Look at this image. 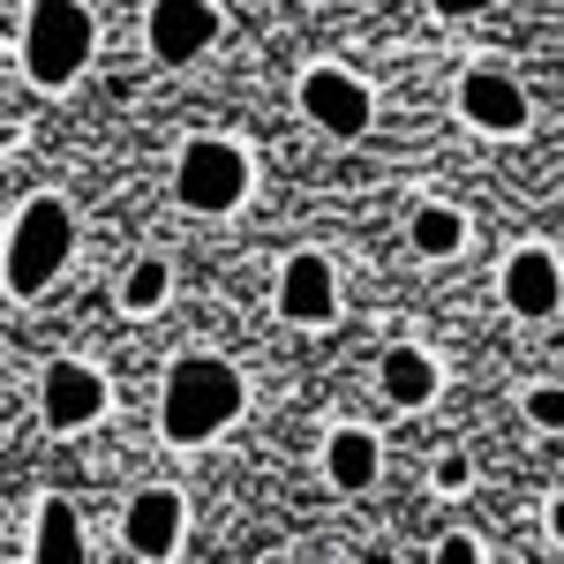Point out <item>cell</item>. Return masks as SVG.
<instances>
[{"label": "cell", "mask_w": 564, "mask_h": 564, "mask_svg": "<svg viewBox=\"0 0 564 564\" xmlns=\"http://www.w3.org/2000/svg\"><path fill=\"white\" fill-rule=\"evenodd\" d=\"M90 45H98V23H90L84 0H31L23 15V76L39 90H61L90 68Z\"/></svg>", "instance_id": "obj_3"}, {"label": "cell", "mask_w": 564, "mask_h": 564, "mask_svg": "<svg viewBox=\"0 0 564 564\" xmlns=\"http://www.w3.org/2000/svg\"><path fill=\"white\" fill-rule=\"evenodd\" d=\"M436 15H481V8H497V0H430Z\"/></svg>", "instance_id": "obj_20"}, {"label": "cell", "mask_w": 564, "mask_h": 564, "mask_svg": "<svg viewBox=\"0 0 564 564\" xmlns=\"http://www.w3.org/2000/svg\"><path fill=\"white\" fill-rule=\"evenodd\" d=\"M143 39H151V53H159L166 68H188V61H204L218 45V8L212 0H151Z\"/></svg>", "instance_id": "obj_7"}, {"label": "cell", "mask_w": 564, "mask_h": 564, "mask_svg": "<svg viewBox=\"0 0 564 564\" xmlns=\"http://www.w3.org/2000/svg\"><path fill=\"white\" fill-rule=\"evenodd\" d=\"M241 406H249V384H241L234 361H218V354H181L174 369H166V384H159V436L181 444V452H196V444H212V436L234 430Z\"/></svg>", "instance_id": "obj_1"}, {"label": "cell", "mask_w": 564, "mask_h": 564, "mask_svg": "<svg viewBox=\"0 0 564 564\" xmlns=\"http://www.w3.org/2000/svg\"><path fill=\"white\" fill-rule=\"evenodd\" d=\"M414 249L422 257H459L467 249V218L452 212V204H422L414 212Z\"/></svg>", "instance_id": "obj_15"}, {"label": "cell", "mask_w": 564, "mask_h": 564, "mask_svg": "<svg viewBox=\"0 0 564 564\" xmlns=\"http://www.w3.org/2000/svg\"><path fill=\"white\" fill-rule=\"evenodd\" d=\"M39 414H45L53 436L90 430V422L106 414V377H98L90 361H76V354H61V361L45 369V384H39Z\"/></svg>", "instance_id": "obj_6"}, {"label": "cell", "mask_w": 564, "mask_h": 564, "mask_svg": "<svg viewBox=\"0 0 564 564\" xmlns=\"http://www.w3.org/2000/svg\"><path fill=\"white\" fill-rule=\"evenodd\" d=\"M181 520H188L181 489H143V497H129L121 534H129L135 557H174V550H181Z\"/></svg>", "instance_id": "obj_11"}, {"label": "cell", "mask_w": 564, "mask_h": 564, "mask_svg": "<svg viewBox=\"0 0 564 564\" xmlns=\"http://www.w3.org/2000/svg\"><path fill=\"white\" fill-rule=\"evenodd\" d=\"M68 249H76V212L61 196H23V212L8 218V241H0V286L15 302L45 294L61 279Z\"/></svg>", "instance_id": "obj_2"}, {"label": "cell", "mask_w": 564, "mask_h": 564, "mask_svg": "<svg viewBox=\"0 0 564 564\" xmlns=\"http://www.w3.org/2000/svg\"><path fill=\"white\" fill-rule=\"evenodd\" d=\"M550 534H557V542H564V497H557V505H550Z\"/></svg>", "instance_id": "obj_21"}, {"label": "cell", "mask_w": 564, "mask_h": 564, "mask_svg": "<svg viewBox=\"0 0 564 564\" xmlns=\"http://www.w3.org/2000/svg\"><path fill=\"white\" fill-rule=\"evenodd\" d=\"M39 564H84V534H76V505L68 497L39 505Z\"/></svg>", "instance_id": "obj_14"}, {"label": "cell", "mask_w": 564, "mask_h": 564, "mask_svg": "<svg viewBox=\"0 0 564 564\" xmlns=\"http://www.w3.org/2000/svg\"><path fill=\"white\" fill-rule=\"evenodd\" d=\"M377 467H384V444L369 430H332L324 436V475H332V489H369Z\"/></svg>", "instance_id": "obj_12"}, {"label": "cell", "mask_w": 564, "mask_h": 564, "mask_svg": "<svg viewBox=\"0 0 564 564\" xmlns=\"http://www.w3.org/2000/svg\"><path fill=\"white\" fill-rule=\"evenodd\" d=\"M166 294H174V271H166V257H135L129 279H121V308L151 316V308H166Z\"/></svg>", "instance_id": "obj_16"}, {"label": "cell", "mask_w": 564, "mask_h": 564, "mask_svg": "<svg viewBox=\"0 0 564 564\" xmlns=\"http://www.w3.org/2000/svg\"><path fill=\"white\" fill-rule=\"evenodd\" d=\"M505 308L527 316V324H542V316H557L564 308V263L542 249V241H527L505 257Z\"/></svg>", "instance_id": "obj_10"}, {"label": "cell", "mask_w": 564, "mask_h": 564, "mask_svg": "<svg viewBox=\"0 0 564 564\" xmlns=\"http://www.w3.org/2000/svg\"><path fill=\"white\" fill-rule=\"evenodd\" d=\"M302 113L324 135L354 143V135H369V121H377V98H369V84L347 76V68H308L302 76Z\"/></svg>", "instance_id": "obj_5"}, {"label": "cell", "mask_w": 564, "mask_h": 564, "mask_svg": "<svg viewBox=\"0 0 564 564\" xmlns=\"http://www.w3.org/2000/svg\"><path fill=\"white\" fill-rule=\"evenodd\" d=\"M377 377H384L391 406H422V399H436V384H444L422 347H384V369H377Z\"/></svg>", "instance_id": "obj_13"}, {"label": "cell", "mask_w": 564, "mask_h": 564, "mask_svg": "<svg viewBox=\"0 0 564 564\" xmlns=\"http://www.w3.org/2000/svg\"><path fill=\"white\" fill-rule=\"evenodd\" d=\"M527 422H534V430H564V384H534L527 391Z\"/></svg>", "instance_id": "obj_17"}, {"label": "cell", "mask_w": 564, "mask_h": 564, "mask_svg": "<svg viewBox=\"0 0 564 564\" xmlns=\"http://www.w3.org/2000/svg\"><path fill=\"white\" fill-rule=\"evenodd\" d=\"M436 557H444V564H481V542H475V534H444Z\"/></svg>", "instance_id": "obj_18"}, {"label": "cell", "mask_w": 564, "mask_h": 564, "mask_svg": "<svg viewBox=\"0 0 564 564\" xmlns=\"http://www.w3.org/2000/svg\"><path fill=\"white\" fill-rule=\"evenodd\" d=\"M279 316L286 324H332L339 316V271L324 249H294L279 271Z\"/></svg>", "instance_id": "obj_8"}, {"label": "cell", "mask_w": 564, "mask_h": 564, "mask_svg": "<svg viewBox=\"0 0 564 564\" xmlns=\"http://www.w3.org/2000/svg\"><path fill=\"white\" fill-rule=\"evenodd\" d=\"M467 481H475L467 459H436V489H467Z\"/></svg>", "instance_id": "obj_19"}, {"label": "cell", "mask_w": 564, "mask_h": 564, "mask_svg": "<svg viewBox=\"0 0 564 564\" xmlns=\"http://www.w3.org/2000/svg\"><path fill=\"white\" fill-rule=\"evenodd\" d=\"M249 151L241 143H226V135H196L188 151H181V166H174V196L188 204V212H234V204H249Z\"/></svg>", "instance_id": "obj_4"}, {"label": "cell", "mask_w": 564, "mask_h": 564, "mask_svg": "<svg viewBox=\"0 0 564 564\" xmlns=\"http://www.w3.org/2000/svg\"><path fill=\"white\" fill-rule=\"evenodd\" d=\"M459 113H467L481 135H520L527 121H534L520 76H505V68H467V76H459Z\"/></svg>", "instance_id": "obj_9"}]
</instances>
